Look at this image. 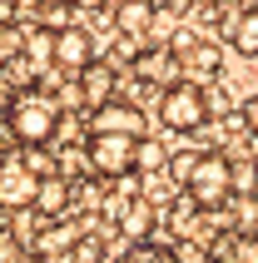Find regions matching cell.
Returning a JSON list of instances; mask_svg holds the SVG:
<instances>
[{"instance_id": "obj_7", "label": "cell", "mask_w": 258, "mask_h": 263, "mask_svg": "<svg viewBox=\"0 0 258 263\" xmlns=\"http://www.w3.org/2000/svg\"><path fill=\"white\" fill-rule=\"evenodd\" d=\"M134 74L149 89H169V85H179V55L164 50V45H149V50L134 55Z\"/></svg>"}, {"instance_id": "obj_2", "label": "cell", "mask_w": 258, "mask_h": 263, "mask_svg": "<svg viewBox=\"0 0 258 263\" xmlns=\"http://www.w3.org/2000/svg\"><path fill=\"white\" fill-rule=\"evenodd\" d=\"M238 189V174H233V159L224 149H209L189 164V204L194 209H224Z\"/></svg>"}, {"instance_id": "obj_9", "label": "cell", "mask_w": 258, "mask_h": 263, "mask_svg": "<svg viewBox=\"0 0 258 263\" xmlns=\"http://www.w3.org/2000/svg\"><path fill=\"white\" fill-rule=\"evenodd\" d=\"M55 65L70 70V74H80L85 65H95V40H89V30H80V25L55 30Z\"/></svg>"}, {"instance_id": "obj_14", "label": "cell", "mask_w": 258, "mask_h": 263, "mask_svg": "<svg viewBox=\"0 0 258 263\" xmlns=\"http://www.w3.org/2000/svg\"><path fill=\"white\" fill-rule=\"evenodd\" d=\"M25 50H30V65H55V30H25Z\"/></svg>"}, {"instance_id": "obj_19", "label": "cell", "mask_w": 258, "mask_h": 263, "mask_svg": "<svg viewBox=\"0 0 258 263\" xmlns=\"http://www.w3.org/2000/svg\"><path fill=\"white\" fill-rule=\"evenodd\" d=\"M75 258H80V263H95V258H100V243H95V238H89V243H80V253H75Z\"/></svg>"}, {"instance_id": "obj_18", "label": "cell", "mask_w": 258, "mask_h": 263, "mask_svg": "<svg viewBox=\"0 0 258 263\" xmlns=\"http://www.w3.org/2000/svg\"><path fill=\"white\" fill-rule=\"evenodd\" d=\"M40 20H50L55 30H70V0H50L40 10Z\"/></svg>"}, {"instance_id": "obj_8", "label": "cell", "mask_w": 258, "mask_h": 263, "mask_svg": "<svg viewBox=\"0 0 258 263\" xmlns=\"http://www.w3.org/2000/svg\"><path fill=\"white\" fill-rule=\"evenodd\" d=\"M80 80V104H89V109H104V104H115L119 95H115V85H119V74H115V65H85V70L75 74Z\"/></svg>"}, {"instance_id": "obj_15", "label": "cell", "mask_w": 258, "mask_h": 263, "mask_svg": "<svg viewBox=\"0 0 258 263\" xmlns=\"http://www.w3.org/2000/svg\"><path fill=\"white\" fill-rule=\"evenodd\" d=\"M119 263H179V253L164 249V243H149V238H144V243H134V249H129Z\"/></svg>"}, {"instance_id": "obj_13", "label": "cell", "mask_w": 258, "mask_h": 263, "mask_svg": "<svg viewBox=\"0 0 258 263\" xmlns=\"http://www.w3.org/2000/svg\"><path fill=\"white\" fill-rule=\"evenodd\" d=\"M224 80H229V89H238V95H244V104L258 95V65H253V60H244V55L224 70Z\"/></svg>"}, {"instance_id": "obj_5", "label": "cell", "mask_w": 258, "mask_h": 263, "mask_svg": "<svg viewBox=\"0 0 258 263\" xmlns=\"http://www.w3.org/2000/svg\"><path fill=\"white\" fill-rule=\"evenodd\" d=\"M40 199V174L25 164V149L0 154V209H35Z\"/></svg>"}, {"instance_id": "obj_6", "label": "cell", "mask_w": 258, "mask_h": 263, "mask_svg": "<svg viewBox=\"0 0 258 263\" xmlns=\"http://www.w3.org/2000/svg\"><path fill=\"white\" fill-rule=\"evenodd\" d=\"M89 134H129V139H144V109L129 100H115L89 115Z\"/></svg>"}, {"instance_id": "obj_12", "label": "cell", "mask_w": 258, "mask_h": 263, "mask_svg": "<svg viewBox=\"0 0 258 263\" xmlns=\"http://www.w3.org/2000/svg\"><path fill=\"white\" fill-rule=\"evenodd\" d=\"M115 20H119L124 35H139V30L154 25V5H149V0H124V5L115 10Z\"/></svg>"}, {"instance_id": "obj_11", "label": "cell", "mask_w": 258, "mask_h": 263, "mask_svg": "<svg viewBox=\"0 0 258 263\" xmlns=\"http://www.w3.org/2000/svg\"><path fill=\"white\" fill-rule=\"evenodd\" d=\"M229 40H233V50H238V55H258V5H253V10H238V15H233Z\"/></svg>"}, {"instance_id": "obj_16", "label": "cell", "mask_w": 258, "mask_h": 263, "mask_svg": "<svg viewBox=\"0 0 258 263\" xmlns=\"http://www.w3.org/2000/svg\"><path fill=\"white\" fill-rule=\"evenodd\" d=\"M20 50H25V25H0V70L15 65Z\"/></svg>"}, {"instance_id": "obj_21", "label": "cell", "mask_w": 258, "mask_h": 263, "mask_svg": "<svg viewBox=\"0 0 258 263\" xmlns=\"http://www.w3.org/2000/svg\"><path fill=\"white\" fill-rule=\"evenodd\" d=\"M10 263H45V258H40V253H25V249H20V253H15Z\"/></svg>"}, {"instance_id": "obj_20", "label": "cell", "mask_w": 258, "mask_h": 263, "mask_svg": "<svg viewBox=\"0 0 258 263\" xmlns=\"http://www.w3.org/2000/svg\"><path fill=\"white\" fill-rule=\"evenodd\" d=\"M244 119H248V124H253V129H258V95H253V100L244 104Z\"/></svg>"}, {"instance_id": "obj_4", "label": "cell", "mask_w": 258, "mask_h": 263, "mask_svg": "<svg viewBox=\"0 0 258 263\" xmlns=\"http://www.w3.org/2000/svg\"><path fill=\"white\" fill-rule=\"evenodd\" d=\"M89 169L100 179H124V174H139V139L129 134H89Z\"/></svg>"}, {"instance_id": "obj_10", "label": "cell", "mask_w": 258, "mask_h": 263, "mask_svg": "<svg viewBox=\"0 0 258 263\" xmlns=\"http://www.w3.org/2000/svg\"><path fill=\"white\" fill-rule=\"evenodd\" d=\"M35 209H40L45 219L65 214V209H70V179H65V174H50V179H40V199H35Z\"/></svg>"}, {"instance_id": "obj_17", "label": "cell", "mask_w": 258, "mask_h": 263, "mask_svg": "<svg viewBox=\"0 0 258 263\" xmlns=\"http://www.w3.org/2000/svg\"><path fill=\"white\" fill-rule=\"evenodd\" d=\"M164 164H169L164 144H154V139H139V174H149V169H164Z\"/></svg>"}, {"instance_id": "obj_3", "label": "cell", "mask_w": 258, "mask_h": 263, "mask_svg": "<svg viewBox=\"0 0 258 263\" xmlns=\"http://www.w3.org/2000/svg\"><path fill=\"white\" fill-rule=\"evenodd\" d=\"M209 95H204V85H194V80H179V85L159 89V124L174 134H194L209 124Z\"/></svg>"}, {"instance_id": "obj_1", "label": "cell", "mask_w": 258, "mask_h": 263, "mask_svg": "<svg viewBox=\"0 0 258 263\" xmlns=\"http://www.w3.org/2000/svg\"><path fill=\"white\" fill-rule=\"evenodd\" d=\"M10 134L20 144H50L60 129V100L45 85H25L10 95V115H5Z\"/></svg>"}]
</instances>
